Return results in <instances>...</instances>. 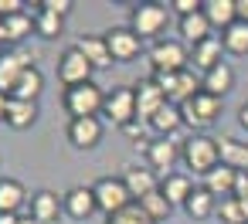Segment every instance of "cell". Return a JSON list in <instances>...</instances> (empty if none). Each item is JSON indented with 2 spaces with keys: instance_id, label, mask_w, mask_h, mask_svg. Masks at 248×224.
I'll return each mask as SVG.
<instances>
[{
  "instance_id": "4fadbf2b",
  "label": "cell",
  "mask_w": 248,
  "mask_h": 224,
  "mask_svg": "<svg viewBox=\"0 0 248 224\" xmlns=\"http://www.w3.org/2000/svg\"><path fill=\"white\" fill-rule=\"evenodd\" d=\"M177 156H184V149H180L177 139H170V136H160V139H153V143L146 146L150 170H163V173H170V166L177 163Z\"/></svg>"
},
{
  "instance_id": "44dd1931",
  "label": "cell",
  "mask_w": 248,
  "mask_h": 224,
  "mask_svg": "<svg viewBox=\"0 0 248 224\" xmlns=\"http://www.w3.org/2000/svg\"><path fill=\"white\" fill-rule=\"evenodd\" d=\"M75 48L92 61V68H109L112 65V55H109V45H106L102 34H82L75 41Z\"/></svg>"
},
{
  "instance_id": "8fae6325",
  "label": "cell",
  "mask_w": 248,
  "mask_h": 224,
  "mask_svg": "<svg viewBox=\"0 0 248 224\" xmlns=\"http://www.w3.org/2000/svg\"><path fill=\"white\" fill-rule=\"evenodd\" d=\"M68 143L75 149H92L102 139V119L99 116H85V119H68Z\"/></svg>"
},
{
  "instance_id": "1f68e13d",
  "label": "cell",
  "mask_w": 248,
  "mask_h": 224,
  "mask_svg": "<svg viewBox=\"0 0 248 224\" xmlns=\"http://www.w3.org/2000/svg\"><path fill=\"white\" fill-rule=\"evenodd\" d=\"M221 45H224V51H231V55H248V24L234 21L228 31H221Z\"/></svg>"
},
{
  "instance_id": "cb8c5ba5",
  "label": "cell",
  "mask_w": 248,
  "mask_h": 224,
  "mask_svg": "<svg viewBox=\"0 0 248 224\" xmlns=\"http://www.w3.org/2000/svg\"><path fill=\"white\" fill-rule=\"evenodd\" d=\"M146 126H150L153 133H160V136H170V139H173V133H177L180 126H187V122H184V112H180V105L167 102V105H163V109H160V112H156V116L146 122Z\"/></svg>"
},
{
  "instance_id": "6da1fadb",
  "label": "cell",
  "mask_w": 248,
  "mask_h": 224,
  "mask_svg": "<svg viewBox=\"0 0 248 224\" xmlns=\"http://www.w3.org/2000/svg\"><path fill=\"white\" fill-rule=\"evenodd\" d=\"M62 102H65V112H68L72 119H85V116H99V112L106 109V92H102L95 82H85V85L65 89Z\"/></svg>"
},
{
  "instance_id": "60d3db41",
  "label": "cell",
  "mask_w": 248,
  "mask_h": 224,
  "mask_svg": "<svg viewBox=\"0 0 248 224\" xmlns=\"http://www.w3.org/2000/svg\"><path fill=\"white\" fill-rule=\"evenodd\" d=\"M234 11H238V21L248 24V0H234Z\"/></svg>"
},
{
  "instance_id": "9a60e30c",
  "label": "cell",
  "mask_w": 248,
  "mask_h": 224,
  "mask_svg": "<svg viewBox=\"0 0 248 224\" xmlns=\"http://www.w3.org/2000/svg\"><path fill=\"white\" fill-rule=\"evenodd\" d=\"M217 153H221V163L238 170V173H248V139H234V136H217Z\"/></svg>"
},
{
  "instance_id": "f35d334b",
  "label": "cell",
  "mask_w": 248,
  "mask_h": 224,
  "mask_svg": "<svg viewBox=\"0 0 248 224\" xmlns=\"http://www.w3.org/2000/svg\"><path fill=\"white\" fill-rule=\"evenodd\" d=\"M234 197L248 204V173H238V183H234Z\"/></svg>"
},
{
  "instance_id": "f546056e",
  "label": "cell",
  "mask_w": 248,
  "mask_h": 224,
  "mask_svg": "<svg viewBox=\"0 0 248 224\" xmlns=\"http://www.w3.org/2000/svg\"><path fill=\"white\" fill-rule=\"evenodd\" d=\"M31 31H34V14H28V11L4 17V41H24Z\"/></svg>"
},
{
  "instance_id": "52a82bcc",
  "label": "cell",
  "mask_w": 248,
  "mask_h": 224,
  "mask_svg": "<svg viewBox=\"0 0 248 224\" xmlns=\"http://www.w3.org/2000/svg\"><path fill=\"white\" fill-rule=\"evenodd\" d=\"M190 61V51L184 48V41H156L150 48V65L153 72H184Z\"/></svg>"
},
{
  "instance_id": "9c48e42d",
  "label": "cell",
  "mask_w": 248,
  "mask_h": 224,
  "mask_svg": "<svg viewBox=\"0 0 248 224\" xmlns=\"http://www.w3.org/2000/svg\"><path fill=\"white\" fill-rule=\"evenodd\" d=\"M102 38H106V45H109L112 61H133V58L140 55V48H143V38H140L133 28H109Z\"/></svg>"
},
{
  "instance_id": "e575fe53",
  "label": "cell",
  "mask_w": 248,
  "mask_h": 224,
  "mask_svg": "<svg viewBox=\"0 0 248 224\" xmlns=\"http://www.w3.org/2000/svg\"><path fill=\"white\" fill-rule=\"evenodd\" d=\"M136 204H140V207H143V210H146V214H150L156 224H160V221H167V217H170V210H173V204H170V200H167L160 190L146 194V197H143V200H136Z\"/></svg>"
},
{
  "instance_id": "d6a6232c",
  "label": "cell",
  "mask_w": 248,
  "mask_h": 224,
  "mask_svg": "<svg viewBox=\"0 0 248 224\" xmlns=\"http://www.w3.org/2000/svg\"><path fill=\"white\" fill-rule=\"evenodd\" d=\"M217 217L224 224H248V204L238 200V197H224L217 204Z\"/></svg>"
},
{
  "instance_id": "5bb4252c",
  "label": "cell",
  "mask_w": 248,
  "mask_h": 224,
  "mask_svg": "<svg viewBox=\"0 0 248 224\" xmlns=\"http://www.w3.org/2000/svg\"><path fill=\"white\" fill-rule=\"evenodd\" d=\"M62 204H65V214L75 217V221H85V217H92V214L99 210L92 187H72V190H65Z\"/></svg>"
},
{
  "instance_id": "ffe728a7",
  "label": "cell",
  "mask_w": 248,
  "mask_h": 224,
  "mask_svg": "<svg viewBox=\"0 0 248 224\" xmlns=\"http://www.w3.org/2000/svg\"><path fill=\"white\" fill-rule=\"evenodd\" d=\"M28 210H31V217H34V221L48 224V221H58V214L65 210V204L58 200V194H55V190H38V194L31 197V204H28Z\"/></svg>"
},
{
  "instance_id": "ac0fdd59",
  "label": "cell",
  "mask_w": 248,
  "mask_h": 224,
  "mask_svg": "<svg viewBox=\"0 0 248 224\" xmlns=\"http://www.w3.org/2000/svg\"><path fill=\"white\" fill-rule=\"evenodd\" d=\"M201 89H204V92H211V95H217V99H224V95L234 89V68H231L228 61L214 65L211 72H204V75H201Z\"/></svg>"
},
{
  "instance_id": "f6af8a7d",
  "label": "cell",
  "mask_w": 248,
  "mask_h": 224,
  "mask_svg": "<svg viewBox=\"0 0 248 224\" xmlns=\"http://www.w3.org/2000/svg\"><path fill=\"white\" fill-rule=\"evenodd\" d=\"M21 224H41V221H34V217L28 214V217H21Z\"/></svg>"
},
{
  "instance_id": "d590c367",
  "label": "cell",
  "mask_w": 248,
  "mask_h": 224,
  "mask_svg": "<svg viewBox=\"0 0 248 224\" xmlns=\"http://www.w3.org/2000/svg\"><path fill=\"white\" fill-rule=\"evenodd\" d=\"M106 224H156V221H153V217H150V214H146V210H143L140 204H129L126 210L112 214V217H109Z\"/></svg>"
},
{
  "instance_id": "d4e9b609",
  "label": "cell",
  "mask_w": 248,
  "mask_h": 224,
  "mask_svg": "<svg viewBox=\"0 0 248 224\" xmlns=\"http://www.w3.org/2000/svg\"><path fill=\"white\" fill-rule=\"evenodd\" d=\"M160 194L170 200V204H187V197L194 194V183H190V177L187 173H167L163 180H160Z\"/></svg>"
},
{
  "instance_id": "4dcf8cb0",
  "label": "cell",
  "mask_w": 248,
  "mask_h": 224,
  "mask_svg": "<svg viewBox=\"0 0 248 224\" xmlns=\"http://www.w3.org/2000/svg\"><path fill=\"white\" fill-rule=\"evenodd\" d=\"M197 92H201V78H197L190 68H184V72H177V89H173L170 102H173V105H184V102L194 99Z\"/></svg>"
},
{
  "instance_id": "83f0119b",
  "label": "cell",
  "mask_w": 248,
  "mask_h": 224,
  "mask_svg": "<svg viewBox=\"0 0 248 224\" xmlns=\"http://www.w3.org/2000/svg\"><path fill=\"white\" fill-rule=\"evenodd\" d=\"M41 89H45V75L31 65L21 78H17V85H14V92H11V99H24V102H38V95H41Z\"/></svg>"
},
{
  "instance_id": "7402d4cb",
  "label": "cell",
  "mask_w": 248,
  "mask_h": 224,
  "mask_svg": "<svg viewBox=\"0 0 248 224\" xmlns=\"http://www.w3.org/2000/svg\"><path fill=\"white\" fill-rule=\"evenodd\" d=\"M204 17L211 21V28L217 31H228L234 21H238V11H234V0H204Z\"/></svg>"
},
{
  "instance_id": "e0dca14e",
  "label": "cell",
  "mask_w": 248,
  "mask_h": 224,
  "mask_svg": "<svg viewBox=\"0 0 248 224\" xmlns=\"http://www.w3.org/2000/svg\"><path fill=\"white\" fill-rule=\"evenodd\" d=\"M123 183L129 187V194H133V200H143L146 194H153V190H160V180H156V170H150V166H129V170L123 173Z\"/></svg>"
},
{
  "instance_id": "d6986e66",
  "label": "cell",
  "mask_w": 248,
  "mask_h": 224,
  "mask_svg": "<svg viewBox=\"0 0 248 224\" xmlns=\"http://www.w3.org/2000/svg\"><path fill=\"white\" fill-rule=\"evenodd\" d=\"M234 183H238V170H231V166H224V163H217L211 173H204V190H211L214 197H234Z\"/></svg>"
},
{
  "instance_id": "4316f807",
  "label": "cell",
  "mask_w": 248,
  "mask_h": 224,
  "mask_svg": "<svg viewBox=\"0 0 248 224\" xmlns=\"http://www.w3.org/2000/svg\"><path fill=\"white\" fill-rule=\"evenodd\" d=\"M184 210H187V214H190L194 221H204V217L217 214V197H214L211 190H204V187H194V194L187 197Z\"/></svg>"
},
{
  "instance_id": "7bdbcfd3",
  "label": "cell",
  "mask_w": 248,
  "mask_h": 224,
  "mask_svg": "<svg viewBox=\"0 0 248 224\" xmlns=\"http://www.w3.org/2000/svg\"><path fill=\"white\" fill-rule=\"evenodd\" d=\"M0 224H21V214H0Z\"/></svg>"
},
{
  "instance_id": "b9f144b4",
  "label": "cell",
  "mask_w": 248,
  "mask_h": 224,
  "mask_svg": "<svg viewBox=\"0 0 248 224\" xmlns=\"http://www.w3.org/2000/svg\"><path fill=\"white\" fill-rule=\"evenodd\" d=\"M7 102H11V95L0 92V119H7Z\"/></svg>"
},
{
  "instance_id": "ba28073f",
  "label": "cell",
  "mask_w": 248,
  "mask_h": 224,
  "mask_svg": "<svg viewBox=\"0 0 248 224\" xmlns=\"http://www.w3.org/2000/svg\"><path fill=\"white\" fill-rule=\"evenodd\" d=\"M106 119H112L119 129L123 126H129L133 119H136V89H129V85H123V89H112V92H106Z\"/></svg>"
},
{
  "instance_id": "277c9868",
  "label": "cell",
  "mask_w": 248,
  "mask_h": 224,
  "mask_svg": "<svg viewBox=\"0 0 248 224\" xmlns=\"http://www.w3.org/2000/svg\"><path fill=\"white\" fill-rule=\"evenodd\" d=\"M167 21H170V11L163 4H136L133 14H129V28L140 38H160Z\"/></svg>"
},
{
  "instance_id": "3957f363",
  "label": "cell",
  "mask_w": 248,
  "mask_h": 224,
  "mask_svg": "<svg viewBox=\"0 0 248 224\" xmlns=\"http://www.w3.org/2000/svg\"><path fill=\"white\" fill-rule=\"evenodd\" d=\"M184 163H187V166H194V173H211V170L221 163V153H217V136L194 133V136L184 143Z\"/></svg>"
},
{
  "instance_id": "ab89813d",
  "label": "cell",
  "mask_w": 248,
  "mask_h": 224,
  "mask_svg": "<svg viewBox=\"0 0 248 224\" xmlns=\"http://www.w3.org/2000/svg\"><path fill=\"white\" fill-rule=\"evenodd\" d=\"M123 133H126V136H133V139H143V133H146V126H143L140 119H133L129 126H123Z\"/></svg>"
},
{
  "instance_id": "2e32d148",
  "label": "cell",
  "mask_w": 248,
  "mask_h": 224,
  "mask_svg": "<svg viewBox=\"0 0 248 224\" xmlns=\"http://www.w3.org/2000/svg\"><path fill=\"white\" fill-rule=\"evenodd\" d=\"M28 190L14 177H0V214H21L28 207Z\"/></svg>"
},
{
  "instance_id": "f1b7e54d",
  "label": "cell",
  "mask_w": 248,
  "mask_h": 224,
  "mask_svg": "<svg viewBox=\"0 0 248 224\" xmlns=\"http://www.w3.org/2000/svg\"><path fill=\"white\" fill-rule=\"evenodd\" d=\"M34 119H38V102H24V99H11L7 102V126H14V129H28V126H34Z\"/></svg>"
},
{
  "instance_id": "8d00e7d4",
  "label": "cell",
  "mask_w": 248,
  "mask_h": 224,
  "mask_svg": "<svg viewBox=\"0 0 248 224\" xmlns=\"http://www.w3.org/2000/svg\"><path fill=\"white\" fill-rule=\"evenodd\" d=\"M38 7H45V11L58 14V17H68V14H72V0H41Z\"/></svg>"
},
{
  "instance_id": "74e56055",
  "label": "cell",
  "mask_w": 248,
  "mask_h": 224,
  "mask_svg": "<svg viewBox=\"0 0 248 224\" xmlns=\"http://www.w3.org/2000/svg\"><path fill=\"white\" fill-rule=\"evenodd\" d=\"M170 4H173V11L180 14V17H190V14H197L204 4H201V0H170Z\"/></svg>"
},
{
  "instance_id": "ee69618b",
  "label": "cell",
  "mask_w": 248,
  "mask_h": 224,
  "mask_svg": "<svg viewBox=\"0 0 248 224\" xmlns=\"http://www.w3.org/2000/svg\"><path fill=\"white\" fill-rule=\"evenodd\" d=\"M238 122H241V126H245V129H248V102H245V105H241V109H238Z\"/></svg>"
},
{
  "instance_id": "484cf974",
  "label": "cell",
  "mask_w": 248,
  "mask_h": 224,
  "mask_svg": "<svg viewBox=\"0 0 248 224\" xmlns=\"http://www.w3.org/2000/svg\"><path fill=\"white\" fill-rule=\"evenodd\" d=\"M221 51H224L221 38H207V41H201V45L190 48V61H194L201 72H211L214 65H221Z\"/></svg>"
},
{
  "instance_id": "30bf717a",
  "label": "cell",
  "mask_w": 248,
  "mask_h": 224,
  "mask_svg": "<svg viewBox=\"0 0 248 224\" xmlns=\"http://www.w3.org/2000/svg\"><path fill=\"white\" fill-rule=\"evenodd\" d=\"M133 89H136V119H140V122H150V119L170 102V99L163 95V89H160L153 78H143V82H136Z\"/></svg>"
},
{
  "instance_id": "5b68a950",
  "label": "cell",
  "mask_w": 248,
  "mask_h": 224,
  "mask_svg": "<svg viewBox=\"0 0 248 224\" xmlns=\"http://www.w3.org/2000/svg\"><path fill=\"white\" fill-rule=\"evenodd\" d=\"M180 112H184V122H187L190 129H204V126H211V122L221 116V99L201 89L194 99H187V102L180 105Z\"/></svg>"
},
{
  "instance_id": "836d02e7",
  "label": "cell",
  "mask_w": 248,
  "mask_h": 224,
  "mask_svg": "<svg viewBox=\"0 0 248 224\" xmlns=\"http://www.w3.org/2000/svg\"><path fill=\"white\" fill-rule=\"evenodd\" d=\"M62 28H65V17H58L45 7H34V31L41 38H55V34H62Z\"/></svg>"
},
{
  "instance_id": "603a6c76",
  "label": "cell",
  "mask_w": 248,
  "mask_h": 224,
  "mask_svg": "<svg viewBox=\"0 0 248 224\" xmlns=\"http://www.w3.org/2000/svg\"><path fill=\"white\" fill-rule=\"evenodd\" d=\"M211 31H214V28H211V21L204 17V11H197V14H190V17H180V41H187L190 48L201 45V41H207V38H214Z\"/></svg>"
},
{
  "instance_id": "7c38bea8",
  "label": "cell",
  "mask_w": 248,
  "mask_h": 224,
  "mask_svg": "<svg viewBox=\"0 0 248 224\" xmlns=\"http://www.w3.org/2000/svg\"><path fill=\"white\" fill-rule=\"evenodd\" d=\"M31 68V55H24V51H4L0 55V92H14V85H17V78L24 75Z\"/></svg>"
},
{
  "instance_id": "7a4b0ae2",
  "label": "cell",
  "mask_w": 248,
  "mask_h": 224,
  "mask_svg": "<svg viewBox=\"0 0 248 224\" xmlns=\"http://www.w3.org/2000/svg\"><path fill=\"white\" fill-rule=\"evenodd\" d=\"M92 194H95V204H99V210L106 217H112V214L126 210L129 204H136L133 194H129V187L123 183V177H99L92 183Z\"/></svg>"
},
{
  "instance_id": "8992f818",
  "label": "cell",
  "mask_w": 248,
  "mask_h": 224,
  "mask_svg": "<svg viewBox=\"0 0 248 224\" xmlns=\"http://www.w3.org/2000/svg\"><path fill=\"white\" fill-rule=\"evenodd\" d=\"M92 72H95V68H92V61H89L75 45L62 51V58H58V78H62V85H65V89L92 82Z\"/></svg>"
}]
</instances>
